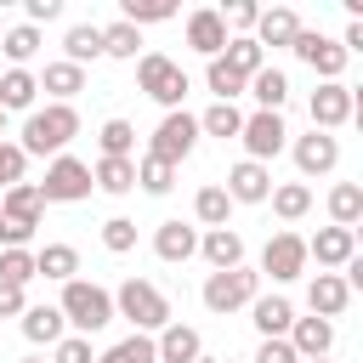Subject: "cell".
<instances>
[{"label": "cell", "mask_w": 363, "mask_h": 363, "mask_svg": "<svg viewBox=\"0 0 363 363\" xmlns=\"http://www.w3.org/2000/svg\"><path fill=\"white\" fill-rule=\"evenodd\" d=\"M74 136H79V113H74L68 102H51V108H34V113L23 119V142H17V147H23V153H40V159H45V153L57 159Z\"/></svg>", "instance_id": "obj_1"}, {"label": "cell", "mask_w": 363, "mask_h": 363, "mask_svg": "<svg viewBox=\"0 0 363 363\" xmlns=\"http://www.w3.org/2000/svg\"><path fill=\"white\" fill-rule=\"evenodd\" d=\"M57 312H62V323H74V329L91 340L96 329H108V323H113V295H108L102 284H91V278H68V284H62Z\"/></svg>", "instance_id": "obj_2"}, {"label": "cell", "mask_w": 363, "mask_h": 363, "mask_svg": "<svg viewBox=\"0 0 363 363\" xmlns=\"http://www.w3.org/2000/svg\"><path fill=\"white\" fill-rule=\"evenodd\" d=\"M40 216H45V199H40L34 182L6 187V199H0V250H28Z\"/></svg>", "instance_id": "obj_3"}, {"label": "cell", "mask_w": 363, "mask_h": 363, "mask_svg": "<svg viewBox=\"0 0 363 363\" xmlns=\"http://www.w3.org/2000/svg\"><path fill=\"white\" fill-rule=\"evenodd\" d=\"M113 318H130L136 335H147V329H164V323H170V301L159 295V284H147V278H125L119 295H113Z\"/></svg>", "instance_id": "obj_4"}, {"label": "cell", "mask_w": 363, "mask_h": 363, "mask_svg": "<svg viewBox=\"0 0 363 363\" xmlns=\"http://www.w3.org/2000/svg\"><path fill=\"white\" fill-rule=\"evenodd\" d=\"M136 85H142L164 113H176V108H182V96L193 91V85H187V74H182V62H170L164 51H142V62H136Z\"/></svg>", "instance_id": "obj_5"}, {"label": "cell", "mask_w": 363, "mask_h": 363, "mask_svg": "<svg viewBox=\"0 0 363 363\" xmlns=\"http://www.w3.org/2000/svg\"><path fill=\"white\" fill-rule=\"evenodd\" d=\"M34 187L45 204H79V199H91V164H79L74 153H57L45 164V182H34Z\"/></svg>", "instance_id": "obj_6"}, {"label": "cell", "mask_w": 363, "mask_h": 363, "mask_svg": "<svg viewBox=\"0 0 363 363\" xmlns=\"http://www.w3.org/2000/svg\"><path fill=\"white\" fill-rule=\"evenodd\" d=\"M261 295V272H250V267H233V272H210L204 278V306L210 312H238V306H250Z\"/></svg>", "instance_id": "obj_7"}, {"label": "cell", "mask_w": 363, "mask_h": 363, "mask_svg": "<svg viewBox=\"0 0 363 363\" xmlns=\"http://www.w3.org/2000/svg\"><path fill=\"white\" fill-rule=\"evenodd\" d=\"M193 142H199V119L187 113V108H176V113H164L159 119V130H153V159H164V164H182L187 153H193Z\"/></svg>", "instance_id": "obj_8"}, {"label": "cell", "mask_w": 363, "mask_h": 363, "mask_svg": "<svg viewBox=\"0 0 363 363\" xmlns=\"http://www.w3.org/2000/svg\"><path fill=\"white\" fill-rule=\"evenodd\" d=\"M261 272H267L272 284L301 278V272H306V238H301V233H272L267 250H261Z\"/></svg>", "instance_id": "obj_9"}, {"label": "cell", "mask_w": 363, "mask_h": 363, "mask_svg": "<svg viewBox=\"0 0 363 363\" xmlns=\"http://www.w3.org/2000/svg\"><path fill=\"white\" fill-rule=\"evenodd\" d=\"M238 142H244V153H250L255 164H267L272 153H284V142H289V125H284L278 113H250V119L238 125Z\"/></svg>", "instance_id": "obj_10"}, {"label": "cell", "mask_w": 363, "mask_h": 363, "mask_svg": "<svg viewBox=\"0 0 363 363\" xmlns=\"http://www.w3.org/2000/svg\"><path fill=\"white\" fill-rule=\"evenodd\" d=\"M289 51H295V57H301V62H306V68H312L323 85H329V79H340V68H346V51H340V40H323V34H312V28H301Z\"/></svg>", "instance_id": "obj_11"}, {"label": "cell", "mask_w": 363, "mask_h": 363, "mask_svg": "<svg viewBox=\"0 0 363 363\" xmlns=\"http://www.w3.org/2000/svg\"><path fill=\"white\" fill-rule=\"evenodd\" d=\"M352 85H340V79H329V85H318L312 91V130H335V125H346L352 119Z\"/></svg>", "instance_id": "obj_12"}, {"label": "cell", "mask_w": 363, "mask_h": 363, "mask_svg": "<svg viewBox=\"0 0 363 363\" xmlns=\"http://www.w3.org/2000/svg\"><path fill=\"white\" fill-rule=\"evenodd\" d=\"M340 164V142L329 130H312V136H295V170L301 176H329Z\"/></svg>", "instance_id": "obj_13"}, {"label": "cell", "mask_w": 363, "mask_h": 363, "mask_svg": "<svg viewBox=\"0 0 363 363\" xmlns=\"http://www.w3.org/2000/svg\"><path fill=\"white\" fill-rule=\"evenodd\" d=\"M267 193H272V170H267V164L238 159V164L227 170V199H233V204H261Z\"/></svg>", "instance_id": "obj_14"}, {"label": "cell", "mask_w": 363, "mask_h": 363, "mask_svg": "<svg viewBox=\"0 0 363 363\" xmlns=\"http://www.w3.org/2000/svg\"><path fill=\"white\" fill-rule=\"evenodd\" d=\"M352 255H357L352 227H318V238H306V261H318V267H346Z\"/></svg>", "instance_id": "obj_15"}, {"label": "cell", "mask_w": 363, "mask_h": 363, "mask_svg": "<svg viewBox=\"0 0 363 363\" xmlns=\"http://www.w3.org/2000/svg\"><path fill=\"white\" fill-rule=\"evenodd\" d=\"M346 301H352V289H346V278L340 272H318L312 278V289H306V306H312V318H340L346 312Z\"/></svg>", "instance_id": "obj_16"}, {"label": "cell", "mask_w": 363, "mask_h": 363, "mask_svg": "<svg viewBox=\"0 0 363 363\" xmlns=\"http://www.w3.org/2000/svg\"><path fill=\"white\" fill-rule=\"evenodd\" d=\"M284 340L295 346L301 363H306V357H329V346H335V323H323V318H295Z\"/></svg>", "instance_id": "obj_17"}, {"label": "cell", "mask_w": 363, "mask_h": 363, "mask_svg": "<svg viewBox=\"0 0 363 363\" xmlns=\"http://www.w3.org/2000/svg\"><path fill=\"white\" fill-rule=\"evenodd\" d=\"M199 255H204L216 272H233V267H244V238H238L233 227H210V233L199 238Z\"/></svg>", "instance_id": "obj_18"}, {"label": "cell", "mask_w": 363, "mask_h": 363, "mask_svg": "<svg viewBox=\"0 0 363 363\" xmlns=\"http://www.w3.org/2000/svg\"><path fill=\"white\" fill-rule=\"evenodd\" d=\"M250 318H255L261 340H284L289 323H295V306H289L284 295H255V301H250Z\"/></svg>", "instance_id": "obj_19"}, {"label": "cell", "mask_w": 363, "mask_h": 363, "mask_svg": "<svg viewBox=\"0 0 363 363\" xmlns=\"http://www.w3.org/2000/svg\"><path fill=\"white\" fill-rule=\"evenodd\" d=\"M199 346H204L199 329H187V323H176V318H170V323L159 329V340H153L159 363H199Z\"/></svg>", "instance_id": "obj_20"}, {"label": "cell", "mask_w": 363, "mask_h": 363, "mask_svg": "<svg viewBox=\"0 0 363 363\" xmlns=\"http://www.w3.org/2000/svg\"><path fill=\"white\" fill-rule=\"evenodd\" d=\"M295 34H301V17H295L289 6H272V11L255 17V34H250V40L267 51V45H295Z\"/></svg>", "instance_id": "obj_21"}, {"label": "cell", "mask_w": 363, "mask_h": 363, "mask_svg": "<svg viewBox=\"0 0 363 363\" xmlns=\"http://www.w3.org/2000/svg\"><path fill=\"white\" fill-rule=\"evenodd\" d=\"M153 255L176 267V261L199 255V233H193L187 221H159V233H153Z\"/></svg>", "instance_id": "obj_22"}, {"label": "cell", "mask_w": 363, "mask_h": 363, "mask_svg": "<svg viewBox=\"0 0 363 363\" xmlns=\"http://www.w3.org/2000/svg\"><path fill=\"white\" fill-rule=\"evenodd\" d=\"M187 45L193 51H204V57H221V45H227V23H221V11H193L187 17Z\"/></svg>", "instance_id": "obj_23"}, {"label": "cell", "mask_w": 363, "mask_h": 363, "mask_svg": "<svg viewBox=\"0 0 363 363\" xmlns=\"http://www.w3.org/2000/svg\"><path fill=\"white\" fill-rule=\"evenodd\" d=\"M221 62H227L238 79H250V74H261V68H267V51H261L250 34H227V45H221Z\"/></svg>", "instance_id": "obj_24"}, {"label": "cell", "mask_w": 363, "mask_h": 363, "mask_svg": "<svg viewBox=\"0 0 363 363\" xmlns=\"http://www.w3.org/2000/svg\"><path fill=\"white\" fill-rule=\"evenodd\" d=\"M74 272H79V250H74V244H45V250H34V278L68 284Z\"/></svg>", "instance_id": "obj_25"}, {"label": "cell", "mask_w": 363, "mask_h": 363, "mask_svg": "<svg viewBox=\"0 0 363 363\" xmlns=\"http://www.w3.org/2000/svg\"><path fill=\"white\" fill-rule=\"evenodd\" d=\"M62 51H68L62 62H74V68L96 62V57H102V28H96V23H74V28L62 34Z\"/></svg>", "instance_id": "obj_26"}, {"label": "cell", "mask_w": 363, "mask_h": 363, "mask_svg": "<svg viewBox=\"0 0 363 363\" xmlns=\"http://www.w3.org/2000/svg\"><path fill=\"white\" fill-rule=\"evenodd\" d=\"M23 335L34 346H57L62 340V312L57 306H23Z\"/></svg>", "instance_id": "obj_27"}, {"label": "cell", "mask_w": 363, "mask_h": 363, "mask_svg": "<svg viewBox=\"0 0 363 363\" xmlns=\"http://www.w3.org/2000/svg\"><path fill=\"white\" fill-rule=\"evenodd\" d=\"M34 91H40V79H34L28 68H6V74H0V113L34 108Z\"/></svg>", "instance_id": "obj_28"}, {"label": "cell", "mask_w": 363, "mask_h": 363, "mask_svg": "<svg viewBox=\"0 0 363 363\" xmlns=\"http://www.w3.org/2000/svg\"><path fill=\"white\" fill-rule=\"evenodd\" d=\"M255 102H261V113H278L284 108V96H289V79L278 74V68H261V74H250V85H244Z\"/></svg>", "instance_id": "obj_29"}, {"label": "cell", "mask_w": 363, "mask_h": 363, "mask_svg": "<svg viewBox=\"0 0 363 363\" xmlns=\"http://www.w3.org/2000/svg\"><path fill=\"white\" fill-rule=\"evenodd\" d=\"M91 187H102V193H130V187H136V159H96Z\"/></svg>", "instance_id": "obj_30"}, {"label": "cell", "mask_w": 363, "mask_h": 363, "mask_svg": "<svg viewBox=\"0 0 363 363\" xmlns=\"http://www.w3.org/2000/svg\"><path fill=\"white\" fill-rule=\"evenodd\" d=\"M329 216H335V227H352L357 233V221H363V187L357 182H340L329 193Z\"/></svg>", "instance_id": "obj_31"}, {"label": "cell", "mask_w": 363, "mask_h": 363, "mask_svg": "<svg viewBox=\"0 0 363 363\" xmlns=\"http://www.w3.org/2000/svg\"><path fill=\"white\" fill-rule=\"evenodd\" d=\"M40 91H51L57 102H68L74 91H85V68H74V62H45V79H40Z\"/></svg>", "instance_id": "obj_32"}, {"label": "cell", "mask_w": 363, "mask_h": 363, "mask_svg": "<svg viewBox=\"0 0 363 363\" xmlns=\"http://www.w3.org/2000/svg\"><path fill=\"white\" fill-rule=\"evenodd\" d=\"M238 125H244V113L233 108V102H210L204 113H199V136H238Z\"/></svg>", "instance_id": "obj_33"}, {"label": "cell", "mask_w": 363, "mask_h": 363, "mask_svg": "<svg viewBox=\"0 0 363 363\" xmlns=\"http://www.w3.org/2000/svg\"><path fill=\"white\" fill-rule=\"evenodd\" d=\"M136 187H142V193H153V199H159V193H170V187H176V164H164V159L142 153V159H136Z\"/></svg>", "instance_id": "obj_34"}, {"label": "cell", "mask_w": 363, "mask_h": 363, "mask_svg": "<svg viewBox=\"0 0 363 363\" xmlns=\"http://www.w3.org/2000/svg\"><path fill=\"white\" fill-rule=\"evenodd\" d=\"M267 199H272V210H278L284 221H301V216L312 210V187H306V182H284V187H272Z\"/></svg>", "instance_id": "obj_35"}, {"label": "cell", "mask_w": 363, "mask_h": 363, "mask_svg": "<svg viewBox=\"0 0 363 363\" xmlns=\"http://www.w3.org/2000/svg\"><path fill=\"white\" fill-rule=\"evenodd\" d=\"M193 216L204 221V227H227V216H233V199H227V187H199V199H193Z\"/></svg>", "instance_id": "obj_36"}, {"label": "cell", "mask_w": 363, "mask_h": 363, "mask_svg": "<svg viewBox=\"0 0 363 363\" xmlns=\"http://www.w3.org/2000/svg\"><path fill=\"white\" fill-rule=\"evenodd\" d=\"M176 17V0H125L119 6V23L142 28V23H170Z\"/></svg>", "instance_id": "obj_37"}, {"label": "cell", "mask_w": 363, "mask_h": 363, "mask_svg": "<svg viewBox=\"0 0 363 363\" xmlns=\"http://www.w3.org/2000/svg\"><path fill=\"white\" fill-rule=\"evenodd\" d=\"M136 45H142V28H130V23H108V28H102V57L136 62Z\"/></svg>", "instance_id": "obj_38"}, {"label": "cell", "mask_w": 363, "mask_h": 363, "mask_svg": "<svg viewBox=\"0 0 363 363\" xmlns=\"http://www.w3.org/2000/svg\"><path fill=\"white\" fill-rule=\"evenodd\" d=\"M96 142H102V159H130V147H136V125H130V119H108Z\"/></svg>", "instance_id": "obj_39"}, {"label": "cell", "mask_w": 363, "mask_h": 363, "mask_svg": "<svg viewBox=\"0 0 363 363\" xmlns=\"http://www.w3.org/2000/svg\"><path fill=\"white\" fill-rule=\"evenodd\" d=\"M96 363H159V352H153V340H147V335H130V340H113Z\"/></svg>", "instance_id": "obj_40"}, {"label": "cell", "mask_w": 363, "mask_h": 363, "mask_svg": "<svg viewBox=\"0 0 363 363\" xmlns=\"http://www.w3.org/2000/svg\"><path fill=\"white\" fill-rule=\"evenodd\" d=\"M0 51H6V57H11L17 68H23V62H28L34 51H40V28H28V23H17V28H6V34H0Z\"/></svg>", "instance_id": "obj_41"}, {"label": "cell", "mask_w": 363, "mask_h": 363, "mask_svg": "<svg viewBox=\"0 0 363 363\" xmlns=\"http://www.w3.org/2000/svg\"><path fill=\"white\" fill-rule=\"evenodd\" d=\"M204 85L216 91V102H233V96H238V91L250 85V79H238V74H233V68H227L221 57H210V68H204Z\"/></svg>", "instance_id": "obj_42"}, {"label": "cell", "mask_w": 363, "mask_h": 363, "mask_svg": "<svg viewBox=\"0 0 363 363\" xmlns=\"http://www.w3.org/2000/svg\"><path fill=\"white\" fill-rule=\"evenodd\" d=\"M102 250H113V255H130V250H136V221H130V216H113V221H102Z\"/></svg>", "instance_id": "obj_43"}, {"label": "cell", "mask_w": 363, "mask_h": 363, "mask_svg": "<svg viewBox=\"0 0 363 363\" xmlns=\"http://www.w3.org/2000/svg\"><path fill=\"white\" fill-rule=\"evenodd\" d=\"M0 278L23 289V284L34 278V250H0Z\"/></svg>", "instance_id": "obj_44"}, {"label": "cell", "mask_w": 363, "mask_h": 363, "mask_svg": "<svg viewBox=\"0 0 363 363\" xmlns=\"http://www.w3.org/2000/svg\"><path fill=\"white\" fill-rule=\"evenodd\" d=\"M23 170H28V153H23L17 142H0V187H17Z\"/></svg>", "instance_id": "obj_45"}, {"label": "cell", "mask_w": 363, "mask_h": 363, "mask_svg": "<svg viewBox=\"0 0 363 363\" xmlns=\"http://www.w3.org/2000/svg\"><path fill=\"white\" fill-rule=\"evenodd\" d=\"M57 363H96V352H91L85 335H62L57 340Z\"/></svg>", "instance_id": "obj_46"}, {"label": "cell", "mask_w": 363, "mask_h": 363, "mask_svg": "<svg viewBox=\"0 0 363 363\" xmlns=\"http://www.w3.org/2000/svg\"><path fill=\"white\" fill-rule=\"evenodd\" d=\"M255 17H261V6H255V0H227V11H221V23H227V28H255Z\"/></svg>", "instance_id": "obj_47"}, {"label": "cell", "mask_w": 363, "mask_h": 363, "mask_svg": "<svg viewBox=\"0 0 363 363\" xmlns=\"http://www.w3.org/2000/svg\"><path fill=\"white\" fill-rule=\"evenodd\" d=\"M255 363H301V357H295V346H289V340H261Z\"/></svg>", "instance_id": "obj_48"}, {"label": "cell", "mask_w": 363, "mask_h": 363, "mask_svg": "<svg viewBox=\"0 0 363 363\" xmlns=\"http://www.w3.org/2000/svg\"><path fill=\"white\" fill-rule=\"evenodd\" d=\"M23 306H28V301H23V289L0 278V318H23Z\"/></svg>", "instance_id": "obj_49"}, {"label": "cell", "mask_w": 363, "mask_h": 363, "mask_svg": "<svg viewBox=\"0 0 363 363\" xmlns=\"http://www.w3.org/2000/svg\"><path fill=\"white\" fill-rule=\"evenodd\" d=\"M57 11H62V0H28V28L34 23H51Z\"/></svg>", "instance_id": "obj_50"}, {"label": "cell", "mask_w": 363, "mask_h": 363, "mask_svg": "<svg viewBox=\"0 0 363 363\" xmlns=\"http://www.w3.org/2000/svg\"><path fill=\"white\" fill-rule=\"evenodd\" d=\"M0 142H6V113H0Z\"/></svg>", "instance_id": "obj_51"}, {"label": "cell", "mask_w": 363, "mask_h": 363, "mask_svg": "<svg viewBox=\"0 0 363 363\" xmlns=\"http://www.w3.org/2000/svg\"><path fill=\"white\" fill-rule=\"evenodd\" d=\"M23 363H45V357H23Z\"/></svg>", "instance_id": "obj_52"}, {"label": "cell", "mask_w": 363, "mask_h": 363, "mask_svg": "<svg viewBox=\"0 0 363 363\" xmlns=\"http://www.w3.org/2000/svg\"><path fill=\"white\" fill-rule=\"evenodd\" d=\"M306 363H329V357H306Z\"/></svg>", "instance_id": "obj_53"}, {"label": "cell", "mask_w": 363, "mask_h": 363, "mask_svg": "<svg viewBox=\"0 0 363 363\" xmlns=\"http://www.w3.org/2000/svg\"><path fill=\"white\" fill-rule=\"evenodd\" d=\"M0 34H6V28H0Z\"/></svg>", "instance_id": "obj_54"}]
</instances>
